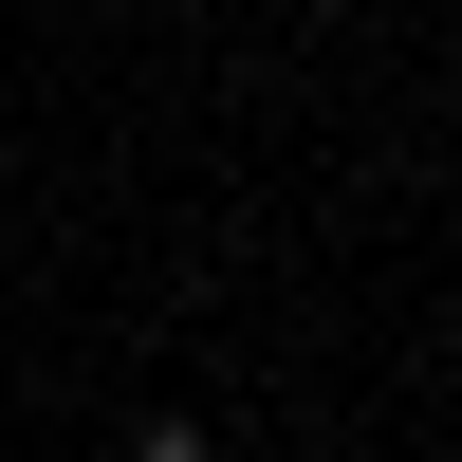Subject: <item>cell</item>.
I'll use <instances>...</instances> for the list:
<instances>
[{
  "label": "cell",
  "instance_id": "cell-1",
  "mask_svg": "<svg viewBox=\"0 0 462 462\" xmlns=\"http://www.w3.org/2000/svg\"><path fill=\"white\" fill-rule=\"evenodd\" d=\"M130 462H204V426H130Z\"/></svg>",
  "mask_w": 462,
  "mask_h": 462
}]
</instances>
